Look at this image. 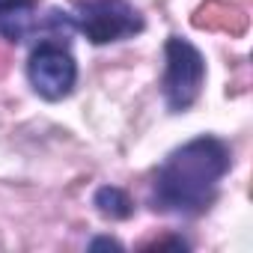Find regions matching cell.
Here are the masks:
<instances>
[{
	"label": "cell",
	"instance_id": "obj_1",
	"mask_svg": "<svg viewBox=\"0 0 253 253\" xmlns=\"http://www.w3.org/2000/svg\"><path fill=\"white\" fill-rule=\"evenodd\" d=\"M232 167V152L220 137L203 134L170 152L152 179V209L179 217L203 214Z\"/></svg>",
	"mask_w": 253,
	"mask_h": 253
},
{
	"label": "cell",
	"instance_id": "obj_2",
	"mask_svg": "<svg viewBox=\"0 0 253 253\" xmlns=\"http://www.w3.org/2000/svg\"><path fill=\"white\" fill-rule=\"evenodd\" d=\"M164 78L161 92L173 113H185L203 89L206 81V60L203 54L182 36H170L164 45Z\"/></svg>",
	"mask_w": 253,
	"mask_h": 253
},
{
	"label": "cell",
	"instance_id": "obj_3",
	"mask_svg": "<svg viewBox=\"0 0 253 253\" xmlns=\"http://www.w3.org/2000/svg\"><path fill=\"white\" fill-rule=\"evenodd\" d=\"M72 18L92 45L122 42L143 30V15L128 0H81Z\"/></svg>",
	"mask_w": 253,
	"mask_h": 253
},
{
	"label": "cell",
	"instance_id": "obj_4",
	"mask_svg": "<svg viewBox=\"0 0 253 253\" xmlns=\"http://www.w3.org/2000/svg\"><path fill=\"white\" fill-rule=\"evenodd\" d=\"M27 78H30V86L42 98L60 101V98L72 95V89L78 84V63L66 45H60L57 39H45L33 48V54L27 60Z\"/></svg>",
	"mask_w": 253,
	"mask_h": 253
},
{
	"label": "cell",
	"instance_id": "obj_5",
	"mask_svg": "<svg viewBox=\"0 0 253 253\" xmlns=\"http://www.w3.org/2000/svg\"><path fill=\"white\" fill-rule=\"evenodd\" d=\"M95 206L104 217H113V220H125V217H131L134 211V203L131 197L125 194L122 188H113V185H104L95 191Z\"/></svg>",
	"mask_w": 253,
	"mask_h": 253
},
{
	"label": "cell",
	"instance_id": "obj_6",
	"mask_svg": "<svg viewBox=\"0 0 253 253\" xmlns=\"http://www.w3.org/2000/svg\"><path fill=\"white\" fill-rule=\"evenodd\" d=\"M89 247H92V250H98V247H113V250H122V244H119L116 238H95Z\"/></svg>",
	"mask_w": 253,
	"mask_h": 253
},
{
	"label": "cell",
	"instance_id": "obj_7",
	"mask_svg": "<svg viewBox=\"0 0 253 253\" xmlns=\"http://www.w3.org/2000/svg\"><path fill=\"white\" fill-rule=\"evenodd\" d=\"M18 3H27V0H0V9H9V6H18Z\"/></svg>",
	"mask_w": 253,
	"mask_h": 253
}]
</instances>
